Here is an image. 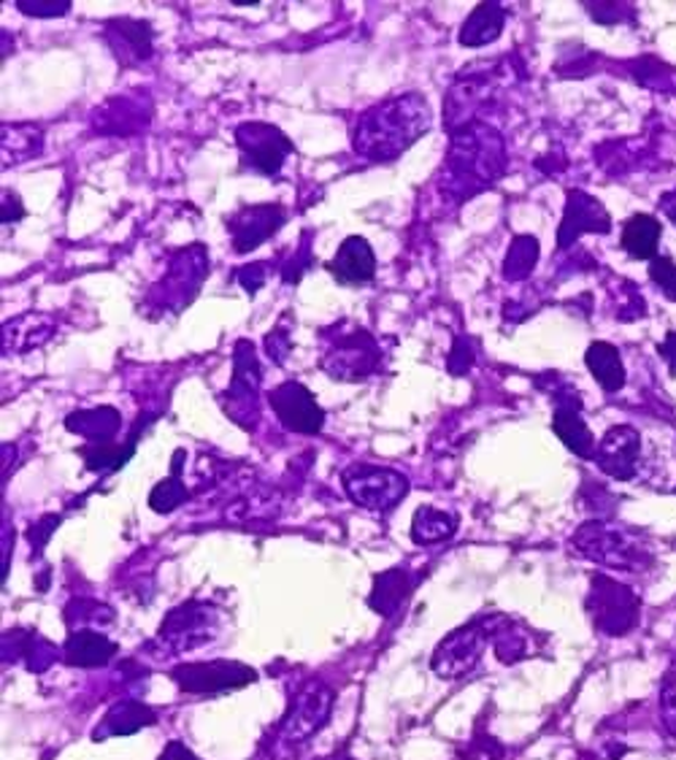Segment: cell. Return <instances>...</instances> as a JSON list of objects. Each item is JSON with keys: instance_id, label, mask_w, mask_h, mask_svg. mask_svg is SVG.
<instances>
[{"instance_id": "22", "label": "cell", "mask_w": 676, "mask_h": 760, "mask_svg": "<svg viewBox=\"0 0 676 760\" xmlns=\"http://www.w3.org/2000/svg\"><path fill=\"white\" fill-rule=\"evenodd\" d=\"M484 620H487L490 647H493L500 663H520L536 652L531 628L509 620L504 615H490Z\"/></svg>"}, {"instance_id": "42", "label": "cell", "mask_w": 676, "mask_h": 760, "mask_svg": "<svg viewBox=\"0 0 676 760\" xmlns=\"http://www.w3.org/2000/svg\"><path fill=\"white\" fill-rule=\"evenodd\" d=\"M466 760H504V747L493 736H479V739L471 741Z\"/></svg>"}, {"instance_id": "29", "label": "cell", "mask_w": 676, "mask_h": 760, "mask_svg": "<svg viewBox=\"0 0 676 760\" xmlns=\"http://www.w3.org/2000/svg\"><path fill=\"white\" fill-rule=\"evenodd\" d=\"M584 363L606 393H619L625 387L623 358H619V349L608 341H593L584 352Z\"/></svg>"}, {"instance_id": "8", "label": "cell", "mask_w": 676, "mask_h": 760, "mask_svg": "<svg viewBox=\"0 0 676 760\" xmlns=\"http://www.w3.org/2000/svg\"><path fill=\"white\" fill-rule=\"evenodd\" d=\"M343 490L358 506L369 511H390L409 493V480L382 466L354 463L343 471Z\"/></svg>"}, {"instance_id": "16", "label": "cell", "mask_w": 676, "mask_h": 760, "mask_svg": "<svg viewBox=\"0 0 676 760\" xmlns=\"http://www.w3.org/2000/svg\"><path fill=\"white\" fill-rule=\"evenodd\" d=\"M285 222V206L257 204L244 206L236 214H230V217L225 219V228L230 230V239H233V252L246 255V252H255L263 241H268Z\"/></svg>"}, {"instance_id": "48", "label": "cell", "mask_w": 676, "mask_h": 760, "mask_svg": "<svg viewBox=\"0 0 676 760\" xmlns=\"http://www.w3.org/2000/svg\"><path fill=\"white\" fill-rule=\"evenodd\" d=\"M674 493H676V490H674Z\"/></svg>"}, {"instance_id": "10", "label": "cell", "mask_w": 676, "mask_h": 760, "mask_svg": "<svg viewBox=\"0 0 676 760\" xmlns=\"http://www.w3.org/2000/svg\"><path fill=\"white\" fill-rule=\"evenodd\" d=\"M236 144H239L241 166L263 177H276L287 157L295 152L292 141L276 125L268 122H244L236 128Z\"/></svg>"}, {"instance_id": "38", "label": "cell", "mask_w": 676, "mask_h": 760, "mask_svg": "<svg viewBox=\"0 0 676 760\" xmlns=\"http://www.w3.org/2000/svg\"><path fill=\"white\" fill-rule=\"evenodd\" d=\"M447 365H449V374H455V376L469 374L471 365H473L471 339H463V336H458V339H455L452 352H449V358H447Z\"/></svg>"}, {"instance_id": "11", "label": "cell", "mask_w": 676, "mask_h": 760, "mask_svg": "<svg viewBox=\"0 0 676 760\" xmlns=\"http://www.w3.org/2000/svg\"><path fill=\"white\" fill-rule=\"evenodd\" d=\"M490 644L487 636V620L479 617L463 628L452 630L442 644L436 647L433 652V672L438 674L442 679H458L466 677V674L473 672V666L482 658V650Z\"/></svg>"}, {"instance_id": "7", "label": "cell", "mask_w": 676, "mask_h": 760, "mask_svg": "<svg viewBox=\"0 0 676 760\" xmlns=\"http://www.w3.org/2000/svg\"><path fill=\"white\" fill-rule=\"evenodd\" d=\"M261 385L263 371L255 345L241 339L233 349V382L225 390L228 396H225L222 407L230 420L244 431H255L257 420H261Z\"/></svg>"}, {"instance_id": "12", "label": "cell", "mask_w": 676, "mask_h": 760, "mask_svg": "<svg viewBox=\"0 0 676 760\" xmlns=\"http://www.w3.org/2000/svg\"><path fill=\"white\" fill-rule=\"evenodd\" d=\"M219 628V612L208 604H190L177 606L166 615L160 625V641L171 652L195 650V647L206 644L217 636Z\"/></svg>"}, {"instance_id": "2", "label": "cell", "mask_w": 676, "mask_h": 760, "mask_svg": "<svg viewBox=\"0 0 676 760\" xmlns=\"http://www.w3.org/2000/svg\"><path fill=\"white\" fill-rule=\"evenodd\" d=\"M433 125V111L420 93H406L371 106L354 120L352 149L369 162H393Z\"/></svg>"}, {"instance_id": "45", "label": "cell", "mask_w": 676, "mask_h": 760, "mask_svg": "<svg viewBox=\"0 0 676 760\" xmlns=\"http://www.w3.org/2000/svg\"><path fill=\"white\" fill-rule=\"evenodd\" d=\"M657 354H661V358L668 363L672 376H676V330H668L666 339H663V345L657 347Z\"/></svg>"}, {"instance_id": "5", "label": "cell", "mask_w": 676, "mask_h": 760, "mask_svg": "<svg viewBox=\"0 0 676 760\" xmlns=\"http://www.w3.org/2000/svg\"><path fill=\"white\" fill-rule=\"evenodd\" d=\"M208 252L203 244H190L177 250L168 257V266L162 279L146 295V309H157L160 314L182 312L195 295H198L203 279L208 277Z\"/></svg>"}, {"instance_id": "35", "label": "cell", "mask_w": 676, "mask_h": 760, "mask_svg": "<svg viewBox=\"0 0 676 760\" xmlns=\"http://www.w3.org/2000/svg\"><path fill=\"white\" fill-rule=\"evenodd\" d=\"M661 723L676 739V655L661 679Z\"/></svg>"}, {"instance_id": "1", "label": "cell", "mask_w": 676, "mask_h": 760, "mask_svg": "<svg viewBox=\"0 0 676 760\" xmlns=\"http://www.w3.org/2000/svg\"><path fill=\"white\" fill-rule=\"evenodd\" d=\"M509 166L506 141L487 120H473L449 131L438 193L455 206L466 204L482 190L493 188Z\"/></svg>"}, {"instance_id": "37", "label": "cell", "mask_w": 676, "mask_h": 760, "mask_svg": "<svg viewBox=\"0 0 676 760\" xmlns=\"http://www.w3.org/2000/svg\"><path fill=\"white\" fill-rule=\"evenodd\" d=\"M650 279L655 281L657 290L676 303V263L672 257H661L650 261Z\"/></svg>"}, {"instance_id": "47", "label": "cell", "mask_w": 676, "mask_h": 760, "mask_svg": "<svg viewBox=\"0 0 676 760\" xmlns=\"http://www.w3.org/2000/svg\"><path fill=\"white\" fill-rule=\"evenodd\" d=\"M661 212L666 214V219H672L676 225V190H668L666 195L661 198Z\"/></svg>"}, {"instance_id": "44", "label": "cell", "mask_w": 676, "mask_h": 760, "mask_svg": "<svg viewBox=\"0 0 676 760\" xmlns=\"http://www.w3.org/2000/svg\"><path fill=\"white\" fill-rule=\"evenodd\" d=\"M58 522H60V517H44L38 526H33L31 531H27V539H31V547L36 544V553H41L44 550V544H47V539H49V533L58 528Z\"/></svg>"}, {"instance_id": "23", "label": "cell", "mask_w": 676, "mask_h": 760, "mask_svg": "<svg viewBox=\"0 0 676 760\" xmlns=\"http://www.w3.org/2000/svg\"><path fill=\"white\" fill-rule=\"evenodd\" d=\"M65 427L76 436H84L89 444H114V436L122 427V417L114 407L79 409L65 417Z\"/></svg>"}, {"instance_id": "19", "label": "cell", "mask_w": 676, "mask_h": 760, "mask_svg": "<svg viewBox=\"0 0 676 760\" xmlns=\"http://www.w3.org/2000/svg\"><path fill=\"white\" fill-rule=\"evenodd\" d=\"M152 104L144 93L117 95L109 104L95 109V131L100 136H135L149 125Z\"/></svg>"}, {"instance_id": "24", "label": "cell", "mask_w": 676, "mask_h": 760, "mask_svg": "<svg viewBox=\"0 0 676 760\" xmlns=\"http://www.w3.org/2000/svg\"><path fill=\"white\" fill-rule=\"evenodd\" d=\"M65 661L79 668L106 666L114 658L117 644L100 630H73L65 641Z\"/></svg>"}, {"instance_id": "27", "label": "cell", "mask_w": 676, "mask_h": 760, "mask_svg": "<svg viewBox=\"0 0 676 760\" xmlns=\"http://www.w3.org/2000/svg\"><path fill=\"white\" fill-rule=\"evenodd\" d=\"M506 16H509V11H506L504 3H495V0L493 3H479L469 14V20L463 22V27H460L458 41L463 44V47H484V44H493L495 38L504 33Z\"/></svg>"}, {"instance_id": "43", "label": "cell", "mask_w": 676, "mask_h": 760, "mask_svg": "<svg viewBox=\"0 0 676 760\" xmlns=\"http://www.w3.org/2000/svg\"><path fill=\"white\" fill-rule=\"evenodd\" d=\"M290 334H287V328H276V330H270V334L266 336V352H268V358L274 360V363H285V358L290 354Z\"/></svg>"}, {"instance_id": "21", "label": "cell", "mask_w": 676, "mask_h": 760, "mask_svg": "<svg viewBox=\"0 0 676 760\" xmlns=\"http://www.w3.org/2000/svg\"><path fill=\"white\" fill-rule=\"evenodd\" d=\"M330 274L336 281L347 287L369 285L376 274V257L369 241L363 236H349L341 246H338L334 263H330Z\"/></svg>"}, {"instance_id": "14", "label": "cell", "mask_w": 676, "mask_h": 760, "mask_svg": "<svg viewBox=\"0 0 676 760\" xmlns=\"http://www.w3.org/2000/svg\"><path fill=\"white\" fill-rule=\"evenodd\" d=\"M173 679L184 692H198V696H212V692L236 690L244 685L255 683V668L244 666L236 661H208V663H184L173 668Z\"/></svg>"}, {"instance_id": "33", "label": "cell", "mask_w": 676, "mask_h": 760, "mask_svg": "<svg viewBox=\"0 0 676 760\" xmlns=\"http://www.w3.org/2000/svg\"><path fill=\"white\" fill-rule=\"evenodd\" d=\"M539 252L536 236H517L504 257V279L522 281L531 277L539 263Z\"/></svg>"}, {"instance_id": "31", "label": "cell", "mask_w": 676, "mask_h": 760, "mask_svg": "<svg viewBox=\"0 0 676 760\" xmlns=\"http://www.w3.org/2000/svg\"><path fill=\"white\" fill-rule=\"evenodd\" d=\"M458 531V517L449 511H438L433 506H422L414 511V522H411V539L417 544H438L447 542Z\"/></svg>"}, {"instance_id": "32", "label": "cell", "mask_w": 676, "mask_h": 760, "mask_svg": "<svg viewBox=\"0 0 676 760\" xmlns=\"http://www.w3.org/2000/svg\"><path fill=\"white\" fill-rule=\"evenodd\" d=\"M44 149V133L33 125H3V166L38 157Z\"/></svg>"}, {"instance_id": "3", "label": "cell", "mask_w": 676, "mask_h": 760, "mask_svg": "<svg viewBox=\"0 0 676 760\" xmlns=\"http://www.w3.org/2000/svg\"><path fill=\"white\" fill-rule=\"evenodd\" d=\"M574 547L593 563L619 571H644L655 563V553L647 542H641L633 531L617 526V522H584L574 533Z\"/></svg>"}, {"instance_id": "4", "label": "cell", "mask_w": 676, "mask_h": 760, "mask_svg": "<svg viewBox=\"0 0 676 760\" xmlns=\"http://www.w3.org/2000/svg\"><path fill=\"white\" fill-rule=\"evenodd\" d=\"M323 341V369L338 382H363L382 369L379 341L360 325H334Z\"/></svg>"}, {"instance_id": "46", "label": "cell", "mask_w": 676, "mask_h": 760, "mask_svg": "<svg viewBox=\"0 0 676 760\" xmlns=\"http://www.w3.org/2000/svg\"><path fill=\"white\" fill-rule=\"evenodd\" d=\"M160 760H198V758H195L193 752L182 745V741H171V745L166 747V752L160 756Z\"/></svg>"}, {"instance_id": "9", "label": "cell", "mask_w": 676, "mask_h": 760, "mask_svg": "<svg viewBox=\"0 0 676 760\" xmlns=\"http://www.w3.org/2000/svg\"><path fill=\"white\" fill-rule=\"evenodd\" d=\"M550 379V396L552 401H555L552 431L557 433V438H560L577 458L593 460L599 444H595L593 431H590L582 417V396H579L577 387H571L566 379H560V376L552 374Z\"/></svg>"}, {"instance_id": "18", "label": "cell", "mask_w": 676, "mask_h": 760, "mask_svg": "<svg viewBox=\"0 0 676 760\" xmlns=\"http://www.w3.org/2000/svg\"><path fill=\"white\" fill-rule=\"evenodd\" d=\"M330 707H334V692L325 688L323 683H309L306 688L295 696L290 714H287L285 725H281V736L292 745L306 741L309 736L317 734L325 723H328Z\"/></svg>"}, {"instance_id": "39", "label": "cell", "mask_w": 676, "mask_h": 760, "mask_svg": "<svg viewBox=\"0 0 676 760\" xmlns=\"http://www.w3.org/2000/svg\"><path fill=\"white\" fill-rule=\"evenodd\" d=\"M588 11L601 25H617L623 20H633V9L625 3H588Z\"/></svg>"}, {"instance_id": "15", "label": "cell", "mask_w": 676, "mask_h": 760, "mask_svg": "<svg viewBox=\"0 0 676 760\" xmlns=\"http://www.w3.org/2000/svg\"><path fill=\"white\" fill-rule=\"evenodd\" d=\"M584 233H612V217L599 198L584 190H568L560 230H557V250H568Z\"/></svg>"}, {"instance_id": "34", "label": "cell", "mask_w": 676, "mask_h": 760, "mask_svg": "<svg viewBox=\"0 0 676 760\" xmlns=\"http://www.w3.org/2000/svg\"><path fill=\"white\" fill-rule=\"evenodd\" d=\"M188 498H190L188 487H184V482L179 480L177 471H173L168 480H162L160 484H155V487H152L149 506L155 511H160V515H168V511L179 509V506H182Z\"/></svg>"}, {"instance_id": "36", "label": "cell", "mask_w": 676, "mask_h": 760, "mask_svg": "<svg viewBox=\"0 0 676 760\" xmlns=\"http://www.w3.org/2000/svg\"><path fill=\"white\" fill-rule=\"evenodd\" d=\"M314 255H312V246H309V230L301 236V244H298V250L290 255V263H285L281 266V279L287 281V285H295L298 279L303 277V274L312 268Z\"/></svg>"}, {"instance_id": "25", "label": "cell", "mask_w": 676, "mask_h": 760, "mask_svg": "<svg viewBox=\"0 0 676 760\" xmlns=\"http://www.w3.org/2000/svg\"><path fill=\"white\" fill-rule=\"evenodd\" d=\"M414 590V574L406 568H390L374 579V590L369 595V606L382 617H393Z\"/></svg>"}, {"instance_id": "17", "label": "cell", "mask_w": 676, "mask_h": 760, "mask_svg": "<svg viewBox=\"0 0 676 760\" xmlns=\"http://www.w3.org/2000/svg\"><path fill=\"white\" fill-rule=\"evenodd\" d=\"M641 458V436L630 425H614L604 433V438L595 447V463L606 476L617 482H630L639 471Z\"/></svg>"}, {"instance_id": "30", "label": "cell", "mask_w": 676, "mask_h": 760, "mask_svg": "<svg viewBox=\"0 0 676 760\" xmlns=\"http://www.w3.org/2000/svg\"><path fill=\"white\" fill-rule=\"evenodd\" d=\"M152 723H155V712L149 707H144L138 701H122L106 714L104 725L95 731V739H104V736H131Z\"/></svg>"}, {"instance_id": "41", "label": "cell", "mask_w": 676, "mask_h": 760, "mask_svg": "<svg viewBox=\"0 0 676 760\" xmlns=\"http://www.w3.org/2000/svg\"><path fill=\"white\" fill-rule=\"evenodd\" d=\"M266 277H268L266 263H250V266H244L236 272V281H239V285L244 287L250 295H255V292L261 290L263 285H266Z\"/></svg>"}, {"instance_id": "40", "label": "cell", "mask_w": 676, "mask_h": 760, "mask_svg": "<svg viewBox=\"0 0 676 760\" xmlns=\"http://www.w3.org/2000/svg\"><path fill=\"white\" fill-rule=\"evenodd\" d=\"M16 9L27 16H49V20H52V16L68 14L71 3H68V0H58V3H52V0H33V3L31 0H20Z\"/></svg>"}, {"instance_id": "6", "label": "cell", "mask_w": 676, "mask_h": 760, "mask_svg": "<svg viewBox=\"0 0 676 760\" xmlns=\"http://www.w3.org/2000/svg\"><path fill=\"white\" fill-rule=\"evenodd\" d=\"M584 606H588L595 630L606 636H625L639 625V595L628 584H619L606 574H595L590 579Z\"/></svg>"}, {"instance_id": "13", "label": "cell", "mask_w": 676, "mask_h": 760, "mask_svg": "<svg viewBox=\"0 0 676 760\" xmlns=\"http://www.w3.org/2000/svg\"><path fill=\"white\" fill-rule=\"evenodd\" d=\"M268 403L274 409L276 420L290 433L301 436H317L325 425V412L317 403L314 393L301 382H285L276 390L268 393Z\"/></svg>"}, {"instance_id": "20", "label": "cell", "mask_w": 676, "mask_h": 760, "mask_svg": "<svg viewBox=\"0 0 676 760\" xmlns=\"http://www.w3.org/2000/svg\"><path fill=\"white\" fill-rule=\"evenodd\" d=\"M104 38L125 69L146 63L155 52V31H152L149 22L125 20V16L109 20L104 27Z\"/></svg>"}, {"instance_id": "26", "label": "cell", "mask_w": 676, "mask_h": 760, "mask_svg": "<svg viewBox=\"0 0 676 760\" xmlns=\"http://www.w3.org/2000/svg\"><path fill=\"white\" fill-rule=\"evenodd\" d=\"M55 334V323L47 314H22L3 325V349L5 352H31V349L47 345Z\"/></svg>"}, {"instance_id": "28", "label": "cell", "mask_w": 676, "mask_h": 760, "mask_svg": "<svg viewBox=\"0 0 676 760\" xmlns=\"http://www.w3.org/2000/svg\"><path fill=\"white\" fill-rule=\"evenodd\" d=\"M661 236V219L652 217V214H633V217L625 222L623 236H619V246H623L630 257H636V261H655Z\"/></svg>"}]
</instances>
